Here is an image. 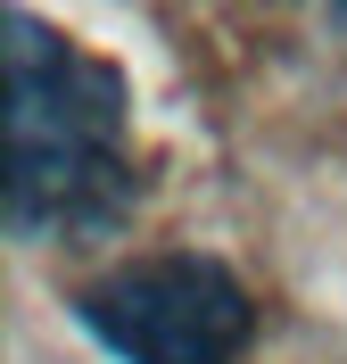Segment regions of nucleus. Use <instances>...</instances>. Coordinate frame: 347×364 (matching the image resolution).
I'll use <instances>...</instances> for the list:
<instances>
[{
	"label": "nucleus",
	"mask_w": 347,
	"mask_h": 364,
	"mask_svg": "<svg viewBox=\"0 0 347 364\" xmlns=\"http://www.w3.org/2000/svg\"><path fill=\"white\" fill-rule=\"evenodd\" d=\"M75 315L116 364H240L256 340V298L215 257H133L75 298Z\"/></svg>",
	"instance_id": "obj_2"
},
{
	"label": "nucleus",
	"mask_w": 347,
	"mask_h": 364,
	"mask_svg": "<svg viewBox=\"0 0 347 364\" xmlns=\"http://www.w3.org/2000/svg\"><path fill=\"white\" fill-rule=\"evenodd\" d=\"M0 75H9V199H0L9 232L25 249L116 232L141 199L124 149L133 116L124 75L25 9L0 17Z\"/></svg>",
	"instance_id": "obj_1"
},
{
	"label": "nucleus",
	"mask_w": 347,
	"mask_h": 364,
	"mask_svg": "<svg viewBox=\"0 0 347 364\" xmlns=\"http://www.w3.org/2000/svg\"><path fill=\"white\" fill-rule=\"evenodd\" d=\"M339 25H347V9H339Z\"/></svg>",
	"instance_id": "obj_3"
}]
</instances>
